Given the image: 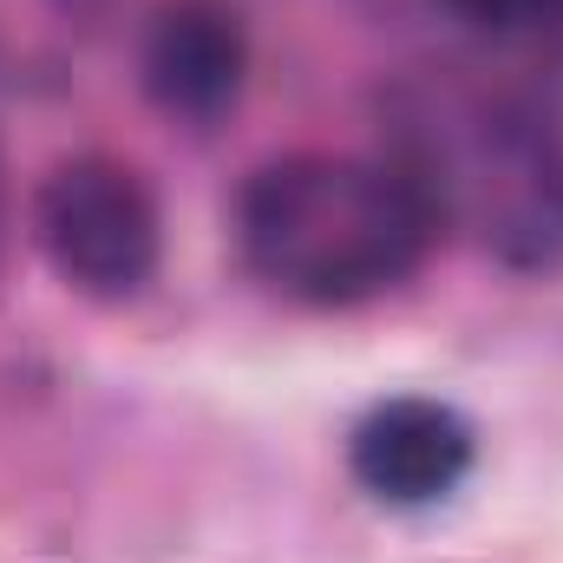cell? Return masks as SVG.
Returning a JSON list of instances; mask_svg holds the SVG:
<instances>
[{
  "label": "cell",
  "instance_id": "6da1fadb",
  "mask_svg": "<svg viewBox=\"0 0 563 563\" xmlns=\"http://www.w3.org/2000/svg\"><path fill=\"white\" fill-rule=\"evenodd\" d=\"M387 164L439 236H472L511 269L563 263V197L518 92L465 73H413L380 99Z\"/></svg>",
  "mask_w": 563,
  "mask_h": 563
},
{
  "label": "cell",
  "instance_id": "7a4b0ae2",
  "mask_svg": "<svg viewBox=\"0 0 563 563\" xmlns=\"http://www.w3.org/2000/svg\"><path fill=\"white\" fill-rule=\"evenodd\" d=\"M236 243L276 295L354 308L420 276L439 230L387 157L288 151L243 184Z\"/></svg>",
  "mask_w": 563,
  "mask_h": 563
},
{
  "label": "cell",
  "instance_id": "3957f363",
  "mask_svg": "<svg viewBox=\"0 0 563 563\" xmlns=\"http://www.w3.org/2000/svg\"><path fill=\"white\" fill-rule=\"evenodd\" d=\"M33 236L59 282L92 301H132L164 256V217L151 184L99 151L53 164L33 197Z\"/></svg>",
  "mask_w": 563,
  "mask_h": 563
},
{
  "label": "cell",
  "instance_id": "277c9868",
  "mask_svg": "<svg viewBox=\"0 0 563 563\" xmlns=\"http://www.w3.org/2000/svg\"><path fill=\"white\" fill-rule=\"evenodd\" d=\"M250 79V33L243 13L223 0H170L157 7L151 33H144V92L184 119V125H210L243 99Z\"/></svg>",
  "mask_w": 563,
  "mask_h": 563
},
{
  "label": "cell",
  "instance_id": "5b68a950",
  "mask_svg": "<svg viewBox=\"0 0 563 563\" xmlns=\"http://www.w3.org/2000/svg\"><path fill=\"white\" fill-rule=\"evenodd\" d=\"M347 465L361 492H374L380 505H432L459 492V478L472 472V426L445 400H420V394L380 400L354 426Z\"/></svg>",
  "mask_w": 563,
  "mask_h": 563
},
{
  "label": "cell",
  "instance_id": "8992f818",
  "mask_svg": "<svg viewBox=\"0 0 563 563\" xmlns=\"http://www.w3.org/2000/svg\"><path fill=\"white\" fill-rule=\"evenodd\" d=\"M518 99H525V119L538 132V151H544V164L558 177V197H563V20L544 33V53H538L531 86Z\"/></svg>",
  "mask_w": 563,
  "mask_h": 563
},
{
  "label": "cell",
  "instance_id": "52a82bcc",
  "mask_svg": "<svg viewBox=\"0 0 563 563\" xmlns=\"http://www.w3.org/2000/svg\"><path fill=\"white\" fill-rule=\"evenodd\" d=\"M439 7L478 33H551L563 20V0H439Z\"/></svg>",
  "mask_w": 563,
  "mask_h": 563
},
{
  "label": "cell",
  "instance_id": "ba28073f",
  "mask_svg": "<svg viewBox=\"0 0 563 563\" xmlns=\"http://www.w3.org/2000/svg\"><path fill=\"white\" fill-rule=\"evenodd\" d=\"M7 250H13V184H7V157H0V269H7Z\"/></svg>",
  "mask_w": 563,
  "mask_h": 563
}]
</instances>
